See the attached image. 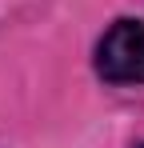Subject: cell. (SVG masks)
I'll return each instance as SVG.
<instances>
[{
	"mask_svg": "<svg viewBox=\"0 0 144 148\" xmlns=\"http://www.w3.org/2000/svg\"><path fill=\"white\" fill-rule=\"evenodd\" d=\"M96 72L108 84H144V24L116 20L96 44Z\"/></svg>",
	"mask_w": 144,
	"mask_h": 148,
	"instance_id": "6da1fadb",
	"label": "cell"
},
{
	"mask_svg": "<svg viewBox=\"0 0 144 148\" xmlns=\"http://www.w3.org/2000/svg\"><path fill=\"white\" fill-rule=\"evenodd\" d=\"M140 148H144V144H140Z\"/></svg>",
	"mask_w": 144,
	"mask_h": 148,
	"instance_id": "7a4b0ae2",
	"label": "cell"
}]
</instances>
